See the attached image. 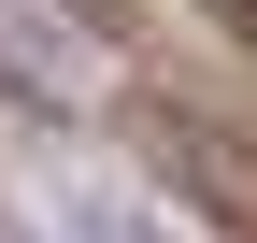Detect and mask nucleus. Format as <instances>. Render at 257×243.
Instances as JSON below:
<instances>
[{"mask_svg":"<svg viewBox=\"0 0 257 243\" xmlns=\"http://www.w3.org/2000/svg\"><path fill=\"white\" fill-rule=\"evenodd\" d=\"M172 172L229 243H257V129H172Z\"/></svg>","mask_w":257,"mask_h":243,"instance_id":"1","label":"nucleus"},{"mask_svg":"<svg viewBox=\"0 0 257 243\" xmlns=\"http://www.w3.org/2000/svg\"><path fill=\"white\" fill-rule=\"evenodd\" d=\"M214 15H229V29H257V0H214Z\"/></svg>","mask_w":257,"mask_h":243,"instance_id":"2","label":"nucleus"}]
</instances>
